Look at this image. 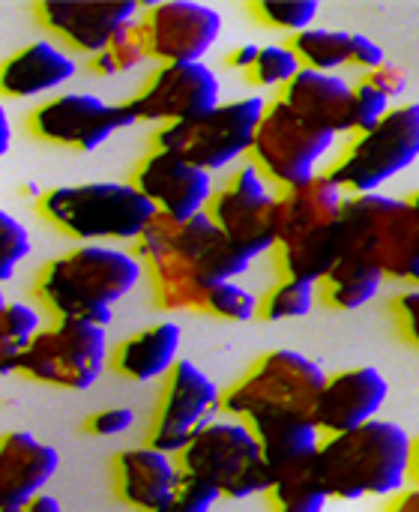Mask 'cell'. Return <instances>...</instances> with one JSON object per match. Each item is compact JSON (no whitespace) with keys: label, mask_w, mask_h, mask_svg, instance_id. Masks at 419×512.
I'll list each match as a JSON object with an SVG mask.
<instances>
[{"label":"cell","mask_w":419,"mask_h":512,"mask_svg":"<svg viewBox=\"0 0 419 512\" xmlns=\"http://www.w3.org/2000/svg\"><path fill=\"white\" fill-rule=\"evenodd\" d=\"M60 468V453L30 432L0 438V512L27 510Z\"/></svg>","instance_id":"21"},{"label":"cell","mask_w":419,"mask_h":512,"mask_svg":"<svg viewBox=\"0 0 419 512\" xmlns=\"http://www.w3.org/2000/svg\"><path fill=\"white\" fill-rule=\"evenodd\" d=\"M366 81L372 84V87H378L390 102L396 99V96H402L405 90H408V72L402 69V66H396V63H384L381 69H375V72H369L366 75Z\"/></svg>","instance_id":"41"},{"label":"cell","mask_w":419,"mask_h":512,"mask_svg":"<svg viewBox=\"0 0 419 512\" xmlns=\"http://www.w3.org/2000/svg\"><path fill=\"white\" fill-rule=\"evenodd\" d=\"M345 198L348 195L327 174L279 195L276 249L288 279L318 285L342 258L339 219Z\"/></svg>","instance_id":"4"},{"label":"cell","mask_w":419,"mask_h":512,"mask_svg":"<svg viewBox=\"0 0 419 512\" xmlns=\"http://www.w3.org/2000/svg\"><path fill=\"white\" fill-rule=\"evenodd\" d=\"M315 297H318V285L303 282V279H282L276 288H270V294L261 300L258 315L264 321H294V318H306L315 309Z\"/></svg>","instance_id":"32"},{"label":"cell","mask_w":419,"mask_h":512,"mask_svg":"<svg viewBox=\"0 0 419 512\" xmlns=\"http://www.w3.org/2000/svg\"><path fill=\"white\" fill-rule=\"evenodd\" d=\"M387 399H390V384L381 369L375 366L345 369V372L327 375V384L315 402L312 420L324 438L351 432L357 426L378 420Z\"/></svg>","instance_id":"20"},{"label":"cell","mask_w":419,"mask_h":512,"mask_svg":"<svg viewBox=\"0 0 419 512\" xmlns=\"http://www.w3.org/2000/svg\"><path fill=\"white\" fill-rule=\"evenodd\" d=\"M252 12L276 27V30H288L291 36L315 27V18L321 12V3L318 0H258L252 3Z\"/></svg>","instance_id":"34"},{"label":"cell","mask_w":419,"mask_h":512,"mask_svg":"<svg viewBox=\"0 0 419 512\" xmlns=\"http://www.w3.org/2000/svg\"><path fill=\"white\" fill-rule=\"evenodd\" d=\"M222 411L219 384L192 360H177L171 375L165 378V393L159 399L156 420L150 426V447L168 456H180V450Z\"/></svg>","instance_id":"15"},{"label":"cell","mask_w":419,"mask_h":512,"mask_svg":"<svg viewBox=\"0 0 419 512\" xmlns=\"http://www.w3.org/2000/svg\"><path fill=\"white\" fill-rule=\"evenodd\" d=\"M108 363V333L105 327L84 321H57L42 327L30 348L21 354L18 372L30 381L63 387V390H90Z\"/></svg>","instance_id":"12"},{"label":"cell","mask_w":419,"mask_h":512,"mask_svg":"<svg viewBox=\"0 0 419 512\" xmlns=\"http://www.w3.org/2000/svg\"><path fill=\"white\" fill-rule=\"evenodd\" d=\"M180 342H183L180 324L159 321V324L138 330L120 342V348L114 354V369L123 378L138 381V384L168 378L180 360Z\"/></svg>","instance_id":"25"},{"label":"cell","mask_w":419,"mask_h":512,"mask_svg":"<svg viewBox=\"0 0 419 512\" xmlns=\"http://www.w3.org/2000/svg\"><path fill=\"white\" fill-rule=\"evenodd\" d=\"M261 444L264 462L270 474H285L294 468H303L315 459L324 435L315 426L312 417H276V420H258L249 426Z\"/></svg>","instance_id":"26"},{"label":"cell","mask_w":419,"mask_h":512,"mask_svg":"<svg viewBox=\"0 0 419 512\" xmlns=\"http://www.w3.org/2000/svg\"><path fill=\"white\" fill-rule=\"evenodd\" d=\"M384 279L387 276L375 264L354 258V255H342L333 264V270L318 282V288H321L327 306L342 309V312H357L381 294Z\"/></svg>","instance_id":"27"},{"label":"cell","mask_w":419,"mask_h":512,"mask_svg":"<svg viewBox=\"0 0 419 512\" xmlns=\"http://www.w3.org/2000/svg\"><path fill=\"white\" fill-rule=\"evenodd\" d=\"M135 255L153 279L156 303L168 312H201L207 285L240 279L252 267V258L231 246L210 213L183 222L156 216Z\"/></svg>","instance_id":"1"},{"label":"cell","mask_w":419,"mask_h":512,"mask_svg":"<svg viewBox=\"0 0 419 512\" xmlns=\"http://www.w3.org/2000/svg\"><path fill=\"white\" fill-rule=\"evenodd\" d=\"M258 309H261V300L249 288H243L237 279L213 282V285H207V291L201 297V312L216 315L222 321H234V324L255 321Z\"/></svg>","instance_id":"31"},{"label":"cell","mask_w":419,"mask_h":512,"mask_svg":"<svg viewBox=\"0 0 419 512\" xmlns=\"http://www.w3.org/2000/svg\"><path fill=\"white\" fill-rule=\"evenodd\" d=\"M180 474L183 471L177 465V456L153 450L150 444L123 450V453H117V462H114L117 495L132 510L141 512L159 510L168 501V495L174 492Z\"/></svg>","instance_id":"24"},{"label":"cell","mask_w":419,"mask_h":512,"mask_svg":"<svg viewBox=\"0 0 419 512\" xmlns=\"http://www.w3.org/2000/svg\"><path fill=\"white\" fill-rule=\"evenodd\" d=\"M291 51L297 54L303 69L336 75V69L351 63V33L330 30V27H309L291 36Z\"/></svg>","instance_id":"29"},{"label":"cell","mask_w":419,"mask_h":512,"mask_svg":"<svg viewBox=\"0 0 419 512\" xmlns=\"http://www.w3.org/2000/svg\"><path fill=\"white\" fill-rule=\"evenodd\" d=\"M183 474L210 483L222 498L246 501L267 495L273 474L264 462L255 432L243 420L207 423L177 456Z\"/></svg>","instance_id":"7"},{"label":"cell","mask_w":419,"mask_h":512,"mask_svg":"<svg viewBox=\"0 0 419 512\" xmlns=\"http://www.w3.org/2000/svg\"><path fill=\"white\" fill-rule=\"evenodd\" d=\"M27 512H63V507H60L57 498H51L48 492H42L39 498H33V501L27 504Z\"/></svg>","instance_id":"46"},{"label":"cell","mask_w":419,"mask_h":512,"mask_svg":"<svg viewBox=\"0 0 419 512\" xmlns=\"http://www.w3.org/2000/svg\"><path fill=\"white\" fill-rule=\"evenodd\" d=\"M42 330V318L27 303H12L0 291V378L15 375L21 354L30 348L36 333Z\"/></svg>","instance_id":"28"},{"label":"cell","mask_w":419,"mask_h":512,"mask_svg":"<svg viewBox=\"0 0 419 512\" xmlns=\"http://www.w3.org/2000/svg\"><path fill=\"white\" fill-rule=\"evenodd\" d=\"M42 192H45V189H39L36 183H24V195H27V198H42Z\"/></svg>","instance_id":"49"},{"label":"cell","mask_w":419,"mask_h":512,"mask_svg":"<svg viewBox=\"0 0 419 512\" xmlns=\"http://www.w3.org/2000/svg\"><path fill=\"white\" fill-rule=\"evenodd\" d=\"M306 123L333 132L336 138L354 132V84L342 75L300 69V75L279 96Z\"/></svg>","instance_id":"22"},{"label":"cell","mask_w":419,"mask_h":512,"mask_svg":"<svg viewBox=\"0 0 419 512\" xmlns=\"http://www.w3.org/2000/svg\"><path fill=\"white\" fill-rule=\"evenodd\" d=\"M9 147H12V123H9V114H6V105L0 96V159L9 153Z\"/></svg>","instance_id":"45"},{"label":"cell","mask_w":419,"mask_h":512,"mask_svg":"<svg viewBox=\"0 0 419 512\" xmlns=\"http://www.w3.org/2000/svg\"><path fill=\"white\" fill-rule=\"evenodd\" d=\"M267 111L264 96H243L234 102H219L213 111L162 126L156 132V150H168L201 171H222L243 156H249L255 129Z\"/></svg>","instance_id":"9"},{"label":"cell","mask_w":419,"mask_h":512,"mask_svg":"<svg viewBox=\"0 0 419 512\" xmlns=\"http://www.w3.org/2000/svg\"><path fill=\"white\" fill-rule=\"evenodd\" d=\"M300 69H303V63L297 60V54L291 51V45L273 42V45H261L258 60H255V66L249 69V78H252L258 87H267V90L282 87V90H285V87L300 75Z\"/></svg>","instance_id":"35"},{"label":"cell","mask_w":419,"mask_h":512,"mask_svg":"<svg viewBox=\"0 0 419 512\" xmlns=\"http://www.w3.org/2000/svg\"><path fill=\"white\" fill-rule=\"evenodd\" d=\"M132 426H135V411L126 408V405L102 408L99 414H93L87 420V432L96 435V438H117V435H126Z\"/></svg>","instance_id":"39"},{"label":"cell","mask_w":419,"mask_h":512,"mask_svg":"<svg viewBox=\"0 0 419 512\" xmlns=\"http://www.w3.org/2000/svg\"><path fill=\"white\" fill-rule=\"evenodd\" d=\"M3 512H27V510H3Z\"/></svg>","instance_id":"51"},{"label":"cell","mask_w":419,"mask_h":512,"mask_svg":"<svg viewBox=\"0 0 419 512\" xmlns=\"http://www.w3.org/2000/svg\"><path fill=\"white\" fill-rule=\"evenodd\" d=\"M132 186L156 207L159 216L174 219V222L207 213V207L216 195L210 171H201L198 165H192L168 150H153L138 165Z\"/></svg>","instance_id":"18"},{"label":"cell","mask_w":419,"mask_h":512,"mask_svg":"<svg viewBox=\"0 0 419 512\" xmlns=\"http://www.w3.org/2000/svg\"><path fill=\"white\" fill-rule=\"evenodd\" d=\"M327 384V372L300 351L279 348L264 354L228 393L222 411L246 426L276 417H312Z\"/></svg>","instance_id":"6"},{"label":"cell","mask_w":419,"mask_h":512,"mask_svg":"<svg viewBox=\"0 0 419 512\" xmlns=\"http://www.w3.org/2000/svg\"><path fill=\"white\" fill-rule=\"evenodd\" d=\"M390 111H393V102L378 87H372L366 78L354 84V132L357 135L375 129Z\"/></svg>","instance_id":"38"},{"label":"cell","mask_w":419,"mask_h":512,"mask_svg":"<svg viewBox=\"0 0 419 512\" xmlns=\"http://www.w3.org/2000/svg\"><path fill=\"white\" fill-rule=\"evenodd\" d=\"M30 231L21 219L0 207V285L15 276V267L30 255Z\"/></svg>","instance_id":"36"},{"label":"cell","mask_w":419,"mask_h":512,"mask_svg":"<svg viewBox=\"0 0 419 512\" xmlns=\"http://www.w3.org/2000/svg\"><path fill=\"white\" fill-rule=\"evenodd\" d=\"M30 132L48 144L72 147L81 153L99 150L111 135L135 126V114L129 102H105L93 93H57L45 99L30 114Z\"/></svg>","instance_id":"14"},{"label":"cell","mask_w":419,"mask_h":512,"mask_svg":"<svg viewBox=\"0 0 419 512\" xmlns=\"http://www.w3.org/2000/svg\"><path fill=\"white\" fill-rule=\"evenodd\" d=\"M147 45H144V36H141V27L138 21H132L129 27H123L105 51H99L96 57H90V66L96 75H120V72H129L135 66H141L147 60Z\"/></svg>","instance_id":"33"},{"label":"cell","mask_w":419,"mask_h":512,"mask_svg":"<svg viewBox=\"0 0 419 512\" xmlns=\"http://www.w3.org/2000/svg\"><path fill=\"white\" fill-rule=\"evenodd\" d=\"M351 63L360 66V69H366V75H369V72H375V69H381L387 63V51L372 36L351 33Z\"/></svg>","instance_id":"40"},{"label":"cell","mask_w":419,"mask_h":512,"mask_svg":"<svg viewBox=\"0 0 419 512\" xmlns=\"http://www.w3.org/2000/svg\"><path fill=\"white\" fill-rule=\"evenodd\" d=\"M396 321L405 339L419 348V291H405L396 297Z\"/></svg>","instance_id":"42"},{"label":"cell","mask_w":419,"mask_h":512,"mask_svg":"<svg viewBox=\"0 0 419 512\" xmlns=\"http://www.w3.org/2000/svg\"><path fill=\"white\" fill-rule=\"evenodd\" d=\"M258 51H261V45L246 42V45H240V48H234V51L228 54V66H231V69H240V72H249V69L255 66V60H258Z\"/></svg>","instance_id":"43"},{"label":"cell","mask_w":419,"mask_h":512,"mask_svg":"<svg viewBox=\"0 0 419 512\" xmlns=\"http://www.w3.org/2000/svg\"><path fill=\"white\" fill-rule=\"evenodd\" d=\"M411 480L419 486V435L411 444Z\"/></svg>","instance_id":"48"},{"label":"cell","mask_w":419,"mask_h":512,"mask_svg":"<svg viewBox=\"0 0 419 512\" xmlns=\"http://www.w3.org/2000/svg\"><path fill=\"white\" fill-rule=\"evenodd\" d=\"M42 24L57 33L66 45L81 54L96 57L108 48V42L141 18V3L135 0H42L36 6Z\"/></svg>","instance_id":"19"},{"label":"cell","mask_w":419,"mask_h":512,"mask_svg":"<svg viewBox=\"0 0 419 512\" xmlns=\"http://www.w3.org/2000/svg\"><path fill=\"white\" fill-rule=\"evenodd\" d=\"M138 27L159 63H201L222 36V15L207 3L162 0L141 9Z\"/></svg>","instance_id":"16"},{"label":"cell","mask_w":419,"mask_h":512,"mask_svg":"<svg viewBox=\"0 0 419 512\" xmlns=\"http://www.w3.org/2000/svg\"><path fill=\"white\" fill-rule=\"evenodd\" d=\"M219 501H222V495L210 483H204L192 474H180L168 501L153 512H210Z\"/></svg>","instance_id":"37"},{"label":"cell","mask_w":419,"mask_h":512,"mask_svg":"<svg viewBox=\"0 0 419 512\" xmlns=\"http://www.w3.org/2000/svg\"><path fill=\"white\" fill-rule=\"evenodd\" d=\"M419 159V102L396 105L375 129L354 135L327 177L345 195H372Z\"/></svg>","instance_id":"10"},{"label":"cell","mask_w":419,"mask_h":512,"mask_svg":"<svg viewBox=\"0 0 419 512\" xmlns=\"http://www.w3.org/2000/svg\"><path fill=\"white\" fill-rule=\"evenodd\" d=\"M267 495H270L273 512H324L330 504L327 492L312 474V462L303 468L276 474Z\"/></svg>","instance_id":"30"},{"label":"cell","mask_w":419,"mask_h":512,"mask_svg":"<svg viewBox=\"0 0 419 512\" xmlns=\"http://www.w3.org/2000/svg\"><path fill=\"white\" fill-rule=\"evenodd\" d=\"M336 135L324 132L303 117H297L282 99L267 102V111L255 129L252 141V165L279 189H297L315 180L318 165L336 147Z\"/></svg>","instance_id":"11"},{"label":"cell","mask_w":419,"mask_h":512,"mask_svg":"<svg viewBox=\"0 0 419 512\" xmlns=\"http://www.w3.org/2000/svg\"><path fill=\"white\" fill-rule=\"evenodd\" d=\"M390 512H419V486H411V489L399 492Z\"/></svg>","instance_id":"44"},{"label":"cell","mask_w":419,"mask_h":512,"mask_svg":"<svg viewBox=\"0 0 419 512\" xmlns=\"http://www.w3.org/2000/svg\"><path fill=\"white\" fill-rule=\"evenodd\" d=\"M342 231V255L363 258L375 264L384 276L402 279L419 255L417 222L408 198H393L384 192L372 195H348L339 219Z\"/></svg>","instance_id":"8"},{"label":"cell","mask_w":419,"mask_h":512,"mask_svg":"<svg viewBox=\"0 0 419 512\" xmlns=\"http://www.w3.org/2000/svg\"><path fill=\"white\" fill-rule=\"evenodd\" d=\"M411 201V210H414V222H417V249H419V192L414 198H408Z\"/></svg>","instance_id":"50"},{"label":"cell","mask_w":419,"mask_h":512,"mask_svg":"<svg viewBox=\"0 0 419 512\" xmlns=\"http://www.w3.org/2000/svg\"><path fill=\"white\" fill-rule=\"evenodd\" d=\"M78 72L69 51L51 39H33L0 63V96L33 99L66 87Z\"/></svg>","instance_id":"23"},{"label":"cell","mask_w":419,"mask_h":512,"mask_svg":"<svg viewBox=\"0 0 419 512\" xmlns=\"http://www.w3.org/2000/svg\"><path fill=\"white\" fill-rule=\"evenodd\" d=\"M39 213L63 234L84 243H138L159 216L156 207L132 186L117 180H90L45 189Z\"/></svg>","instance_id":"5"},{"label":"cell","mask_w":419,"mask_h":512,"mask_svg":"<svg viewBox=\"0 0 419 512\" xmlns=\"http://www.w3.org/2000/svg\"><path fill=\"white\" fill-rule=\"evenodd\" d=\"M144 276L135 252L111 243H81L45 264L39 297L57 321H84L108 327L114 306L129 297Z\"/></svg>","instance_id":"3"},{"label":"cell","mask_w":419,"mask_h":512,"mask_svg":"<svg viewBox=\"0 0 419 512\" xmlns=\"http://www.w3.org/2000/svg\"><path fill=\"white\" fill-rule=\"evenodd\" d=\"M222 102L219 75L201 63H162L153 78L129 99L135 120L183 123L213 111Z\"/></svg>","instance_id":"17"},{"label":"cell","mask_w":419,"mask_h":512,"mask_svg":"<svg viewBox=\"0 0 419 512\" xmlns=\"http://www.w3.org/2000/svg\"><path fill=\"white\" fill-rule=\"evenodd\" d=\"M207 213L231 240V246H237L252 261L276 249L279 192L252 162L231 174V180L213 195Z\"/></svg>","instance_id":"13"},{"label":"cell","mask_w":419,"mask_h":512,"mask_svg":"<svg viewBox=\"0 0 419 512\" xmlns=\"http://www.w3.org/2000/svg\"><path fill=\"white\" fill-rule=\"evenodd\" d=\"M405 282H411L414 291H419V255L411 258V264H408V270H405Z\"/></svg>","instance_id":"47"},{"label":"cell","mask_w":419,"mask_h":512,"mask_svg":"<svg viewBox=\"0 0 419 512\" xmlns=\"http://www.w3.org/2000/svg\"><path fill=\"white\" fill-rule=\"evenodd\" d=\"M414 435L393 420H372L351 432L327 435L312 459V474L330 501L396 498L411 480Z\"/></svg>","instance_id":"2"}]
</instances>
